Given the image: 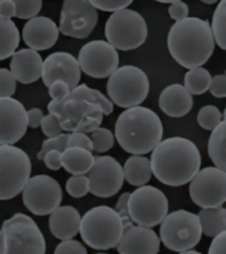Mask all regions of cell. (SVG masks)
<instances>
[{"label": "cell", "instance_id": "24", "mask_svg": "<svg viewBox=\"0 0 226 254\" xmlns=\"http://www.w3.org/2000/svg\"><path fill=\"white\" fill-rule=\"evenodd\" d=\"M94 155L91 151L70 147L61 152V166L71 176L86 175L94 163Z\"/></svg>", "mask_w": 226, "mask_h": 254}, {"label": "cell", "instance_id": "6", "mask_svg": "<svg viewBox=\"0 0 226 254\" xmlns=\"http://www.w3.org/2000/svg\"><path fill=\"white\" fill-rule=\"evenodd\" d=\"M43 232L28 214L16 213L0 228V254H45Z\"/></svg>", "mask_w": 226, "mask_h": 254}, {"label": "cell", "instance_id": "1", "mask_svg": "<svg viewBox=\"0 0 226 254\" xmlns=\"http://www.w3.org/2000/svg\"><path fill=\"white\" fill-rule=\"evenodd\" d=\"M48 111L58 119L62 131L91 134L101 127L103 117L114 111V105L101 91L82 83L61 101H51Z\"/></svg>", "mask_w": 226, "mask_h": 254}, {"label": "cell", "instance_id": "29", "mask_svg": "<svg viewBox=\"0 0 226 254\" xmlns=\"http://www.w3.org/2000/svg\"><path fill=\"white\" fill-rule=\"evenodd\" d=\"M210 81H212V75L209 70H206L202 66L194 67L185 73L182 86L189 91L190 95H200L209 90Z\"/></svg>", "mask_w": 226, "mask_h": 254}, {"label": "cell", "instance_id": "33", "mask_svg": "<svg viewBox=\"0 0 226 254\" xmlns=\"http://www.w3.org/2000/svg\"><path fill=\"white\" fill-rule=\"evenodd\" d=\"M16 7L15 17L21 20H31L39 15L43 8L41 0H13Z\"/></svg>", "mask_w": 226, "mask_h": 254}, {"label": "cell", "instance_id": "9", "mask_svg": "<svg viewBox=\"0 0 226 254\" xmlns=\"http://www.w3.org/2000/svg\"><path fill=\"white\" fill-rule=\"evenodd\" d=\"M107 43L116 51H134L146 43L148 27L144 17L130 8L114 12L105 25Z\"/></svg>", "mask_w": 226, "mask_h": 254}, {"label": "cell", "instance_id": "14", "mask_svg": "<svg viewBox=\"0 0 226 254\" xmlns=\"http://www.w3.org/2000/svg\"><path fill=\"white\" fill-rule=\"evenodd\" d=\"M77 61L89 77L109 78L119 67V53L105 40H93L81 48Z\"/></svg>", "mask_w": 226, "mask_h": 254}, {"label": "cell", "instance_id": "44", "mask_svg": "<svg viewBox=\"0 0 226 254\" xmlns=\"http://www.w3.org/2000/svg\"><path fill=\"white\" fill-rule=\"evenodd\" d=\"M48 91H49V95H51L52 101H61L66 95H69V93L71 91V89L69 87L66 82L63 81H56L48 87Z\"/></svg>", "mask_w": 226, "mask_h": 254}, {"label": "cell", "instance_id": "31", "mask_svg": "<svg viewBox=\"0 0 226 254\" xmlns=\"http://www.w3.org/2000/svg\"><path fill=\"white\" fill-rule=\"evenodd\" d=\"M222 121H225L224 115L220 109L213 105H206L201 107L197 114V123L204 130L213 131Z\"/></svg>", "mask_w": 226, "mask_h": 254}, {"label": "cell", "instance_id": "34", "mask_svg": "<svg viewBox=\"0 0 226 254\" xmlns=\"http://www.w3.org/2000/svg\"><path fill=\"white\" fill-rule=\"evenodd\" d=\"M66 190L71 197L81 198L89 193V180L86 175H78L67 179Z\"/></svg>", "mask_w": 226, "mask_h": 254}, {"label": "cell", "instance_id": "7", "mask_svg": "<svg viewBox=\"0 0 226 254\" xmlns=\"http://www.w3.org/2000/svg\"><path fill=\"white\" fill-rule=\"evenodd\" d=\"M106 90L113 105L130 109L146 101L150 93V81L140 67L124 65L109 77Z\"/></svg>", "mask_w": 226, "mask_h": 254}, {"label": "cell", "instance_id": "10", "mask_svg": "<svg viewBox=\"0 0 226 254\" xmlns=\"http://www.w3.org/2000/svg\"><path fill=\"white\" fill-rule=\"evenodd\" d=\"M31 172V159L25 151L16 146H0V201L21 193Z\"/></svg>", "mask_w": 226, "mask_h": 254}, {"label": "cell", "instance_id": "4", "mask_svg": "<svg viewBox=\"0 0 226 254\" xmlns=\"http://www.w3.org/2000/svg\"><path fill=\"white\" fill-rule=\"evenodd\" d=\"M162 119L148 107L126 109L115 122L114 139L120 148L131 155L144 156L152 152L163 139Z\"/></svg>", "mask_w": 226, "mask_h": 254}, {"label": "cell", "instance_id": "13", "mask_svg": "<svg viewBox=\"0 0 226 254\" xmlns=\"http://www.w3.org/2000/svg\"><path fill=\"white\" fill-rule=\"evenodd\" d=\"M189 196L201 209L221 208L226 201V172L205 167L189 182Z\"/></svg>", "mask_w": 226, "mask_h": 254}, {"label": "cell", "instance_id": "48", "mask_svg": "<svg viewBox=\"0 0 226 254\" xmlns=\"http://www.w3.org/2000/svg\"><path fill=\"white\" fill-rule=\"evenodd\" d=\"M16 7L13 0H0V16L4 19H9L15 17Z\"/></svg>", "mask_w": 226, "mask_h": 254}, {"label": "cell", "instance_id": "18", "mask_svg": "<svg viewBox=\"0 0 226 254\" xmlns=\"http://www.w3.org/2000/svg\"><path fill=\"white\" fill-rule=\"evenodd\" d=\"M44 85L49 87L56 81H63L71 90L79 85L81 69L74 56L67 52H55L43 61Z\"/></svg>", "mask_w": 226, "mask_h": 254}, {"label": "cell", "instance_id": "35", "mask_svg": "<svg viewBox=\"0 0 226 254\" xmlns=\"http://www.w3.org/2000/svg\"><path fill=\"white\" fill-rule=\"evenodd\" d=\"M67 135L69 134H59L55 138H48L47 140H44L43 144H41V150L37 154V159L39 160H43L44 155L49 152V151H58V152H63L65 148H66V140Z\"/></svg>", "mask_w": 226, "mask_h": 254}, {"label": "cell", "instance_id": "41", "mask_svg": "<svg viewBox=\"0 0 226 254\" xmlns=\"http://www.w3.org/2000/svg\"><path fill=\"white\" fill-rule=\"evenodd\" d=\"M70 147H77V148L93 151L90 136L87 134H83V132H70V134L67 135L66 148H70Z\"/></svg>", "mask_w": 226, "mask_h": 254}, {"label": "cell", "instance_id": "37", "mask_svg": "<svg viewBox=\"0 0 226 254\" xmlns=\"http://www.w3.org/2000/svg\"><path fill=\"white\" fill-rule=\"evenodd\" d=\"M93 7L97 11H103V12H118L122 9H126L131 5L132 0H89Z\"/></svg>", "mask_w": 226, "mask_h": 254}, {"label": "cell", "instance_id": "46", "mask_svg": "<svg viewBox=\"0 0 226 254\" xmlns=\"http://www.w3.org/2000/svg\"><path fill=\"white\" fill-rule=\"evenodd\" d=\"M226 252V232H222L213 237V241L209 246L208 254H225Z\"/></svg>", "mask_w": 226, "mask_h": 254}, {"label": "cell", "instance_id": "50", "mask_svg": "<svg viewBox=\"0 0 226 254\" xmlns=\"http://www.w3.org/2000/svg\"><path fill=\"white\" fill-rule=\"evenodd\" d=\"M95 254H107V253H99V252H98V253H95Z\"/></svg>", "mask_w": 226, "mask_h": 254}, {"label": "cell", "instance_id": "17", "mask_svg": "<svg viewBox=\"0 0 226 254\" xmlns=\"http://www.w3.org/2000/svg\"><path fill=\"white\" fill-rule=\"evenodd\" d=\"M28 128L27 110L15 98H0V146H15Z\"/></svg>", "mask_w": 226, "mask_h": 254}, {"label": "cell", "instance_id": "11", "mask_svg": "<svg viewBox=\"0 0 226 254\" xmlns=\"http://www.w3.org/2000/svg\"><path fill=\"white\" fill-rule=\"evenodd\" d=\"M168 198L154 186L138 187L128 197V214L132 224L143 228L160 225L168 214Z\"/></svg>", "mask_w": 226, "mask_h": 254}, {"label": "cell", "instance_id": "38", "mask_svg": "<svg viewBox=\"0 0 226 254\" xmlns=\"http://www.w3.org/2000/svg\"><path fill=\"white\" fill-rule=\"evenodd\" d=\"M128 197H130V193L126 192V193H122L119 196L118 201H116V205H115V212L118 213V216L122 220L123 228L127 229V228H131L134 225L132 221H131L130 214H128Z\"/></svg>", "mask_w": 226, "mask_h": 254}, {"label": "cell", "instance_id": "25", "mask_svg": "<svg viewBox=\"0 0 226 254\" xmlns=\"http://www.w3.org/2000/svg\"><path fill=\"white\" fill-rule=\"evenodd\" d=\"M123 168V178L130 186L143 187L151 180L150 159L140 155H131L127 159Z\"/></svg>", "mask_w": 226, "mask_h": 254}, {"label": "cell", "instance_id": "30", "mask_svg": "<svg viewBox=\"0 0 226 254\" xmlns=\"http://www.w3.org/2000/svg\"><path fill=\"white\" fill-rule=\"evenodd\" d=\"M214 44H217L222 51L226 49V1L221 0L212 17V24H209Z\"/></svg>", "mask_w": 226, "mask_h": 254}, {"label": "cell", "instance_id": "19", "mask_svg": "<svg viewBox=\"0 0 226 254\" xmlns=\"http://www.w3.org/2000/svg\"><path fill=\"white\" fill-rule=\"evenodd\" d=\"M59 36L57 24L47 16H36L28 20L23 27L21 37L29 49L36 52L47 51L55 47Z\"/></svg>", "mask_w": 226, "mask_h": 254}, {"label": "cell", "instance_id": "16", "mask_svg": "<svg viewBox=\"0 0 226 254\" xmlns=\"http://www.w3.org/2000/svg\"><path fill=\"white\" fill-rule=\"evenodd\" d=\"M87 180L90 193L97 197H111L123 187V168L113 156H98L87 172Z\"/></svg>", "mask_w": 226, "mask_h": 254}, {"label": "cell", "instance_id": "20", "mask_svg": "<svg viewBox=\"0 0 226 254\" xmlns=\"http://www.w3.org/2000/svg\"><path fill=\"white\" fill-rule=\"evenodd\" d=\"M116 250L119 254H158L160 240L154 229L132 225L124 229Z\"/></svg>", "mask_w": 226, "mask_h": 254}, {"label": "cell", "instance_id": "27", "mask_svg": "<svg viewBox=\"0 0 226 254\" xmlns=\"http://www.w3.org/2000/svg\"><path fill=\"white\" fill-rule=\"evenodd\" d=\"M20 44V32L16 24L0 16V61L12 57Z\"/></svg>", "mask_w": 226, "mask_h": 254}, {"label": "cell", "instance_id": "39", "mask_svg": "<svg viewBox=\"0 0 226 254\" xmlns=\"http://www.w3.org/2000/svg\"><path fill=\"white\" fill-rule=\"evenodd\" d=\"M40 128L43 131V134L47 136V138H55L57 135L62 134V130H61V126H59L58 119L53 117L52 114L44 115L43 121H41V125H40Z\"/></svg>", "mask_w": 226, "mask_h": 254}, {"label": "cell", "instance_id": "36", "mask_svg": "<svg viewBox=\"0 0 226 254\" xmlns=\"http://www.w3.org/2000/svg\"><path fill=\"white\" fill-rule=\"evenodd\" d=\"M16 93V79L8 69L0 67V98H12Z\"/></svg>", "mask_w": 226, "mask_h": 254}, {"label": "cell", "instance_id": "2", "mask_svg": "<svg viewBox=\"0 0 226 254\" xmlns=\"http://www.w3.org/2000/svg\"><path fill=\"white\" fill-rule=\"evenodd\" d=\"M151 172L159 182L170 187L185 186L201 170V154L192 140L172 136L160 140L152 150Z\"/></svg>", "mask_w": 226, "mask_h": 254}, {"label": "cell", "instance_id": "49", "mask_svg": "<svg viewBox=\"0 0 226 254\" xmlns=\"http://www.w3.org/2000/svg\"><path fill=\"white\" fill-rule=\"evenodd\" d=\"M178 254H202L200 253V252H197V250H186V252H181V253H178Z\"/></svg>", "mask_w": 226, "mask_h": 254}, {"label": "cell", "instance_id": "8", "mask_svg": "<svg viewBox=\"0 0 226 254\" xmlns=\"http://www.w3.org/2000/svg\"><path fill=\"white\" fill-rule=\"evenodd\" d=\"M159 240L167 249L181 253L192 250L201 241V226L197 214L185 209L170 212L160 222Z\"/></svg>", "mask_w": 226, "mask_h": 254}, {"label": "cell", "instance_id": "5", "mask_svg": "<svg viewBox=\"0 0 226 254\" xmlns=\"http://www.w3.org/2000/svg\"><path fill=\"white\" fill-rule=\"evenodd\" d=\"M78 232L89 248L107 250L116 248L124 228L114 208L98 205L87 210L81 217Z\"/></svg>", "mask_w": 226, "mask_h": 254}, {"label": "cell", "instance_id": "22", "mask_svg": "<svg viewBox=\"0 0 226 254\" xmlns=\"http://www.w3.org/2000/svg\"><path fill=\"white\" fill-rule=\"evenodd\" d=\"M159 107L170 118H182L192 110L193 97L180 83H172L162 91Z\"/></svg>", "mask_w": 226, "mask_h": 254}, {"label": "cell", "instance_id": "43", "mask_svg": "<svg viewBox=\"0 0 226 254\" xmlns=\"http://www.w3.org/2000/svg\"><path fill=\"white\" fill-rule=\"evenodd\" d=\"M209 91L216 98H225L226 97V75L218 74L212 77L209 85Z\"/></svg>", "mask_w": 226, "mask_h": 254}, {"label": "cell", "instance_id": "21", "mask_svg": "<svg viewBox=\"0 0 226 254\" xmlns=\"http://www.w3.org/2000/svg\"><path fill=\"white\" fill-rule=\"evenodd\" d=\"M43 61L39 52L32 49L16 51L11 57L9 71L16 81L28 85L39 81L43 74Z\"/></svg>", "mask_w": 226, "mask_h": 254}, {"label": "cell", "instance_id": "42", "mask_svg": "<svg viewBox=\"0 0 226 254\" xmlns=\"http://www.w3.org/2000/svg\"><path fill=\"white\" fill-rule=\"evenodd\" d=\"M168 13H170V19H173L174 21H181V20L189 17V7L184 1L174 0V1L170 3Z\"/></svg>", "mask_w": 226, "mask_h": 254}, {"label": "cell", "instance_id": "28", "mask_svg": "<svg viewBox=\"0 0 226 254\" xmlns=\"http://www.w3.org/2000/svg\"><path fill=\"white\" fill-rule=\"evenodd\" d=\"M225 132L226 121H222L210 134L209 142H208V154H209L214 167L226 172Z\"/></svg>", "mask_w": 226, "mask_h": 254}, {"label": "cell", "instance_id": "3", "mask_svg": "<svg viewBox=\"0 0 226 254\" xmlns=\"http://www.w3.org/2000/svg\"><path fill=\"white\" fill-rule=\"evenodd\" d=\"M167 45L174 61L189 70L208 63L216 44L209 21L200 17H186L170 27Z\"/></svg>", "mask_w": 226, "mask_h": 254}, {"label": "cell", "instance_id": "12", "mask_svg": "<svg viewBox=\"0 0 226 254\" xmlns=\"http://www.w3.org/2000/svg\"><path fill=\"white\" fill-rule=\"evenodd\" d=\"M23 204L36 216H47L61 205L62 190L49 175H36L28 179L21 190Z\"/></svg>", "mask_w": 226, "mask_h": 254}, {"label": "cell", "instance_id": "45", "mask_svg": "<svg viewBox=\"0 0 226 254\" xmlns=\"http://www.w3.org/2000/svg\"><path fill=\"white\" fill-rule=\"evenodd\" d=\"M43 162L52 171H58L62 168V166H61V152H58V151H49V152H47V154L44 155Z\"/></svg>", "mask_w": 226, "mask_h": 254}, {"label": "cell", "instance_id": "47", "mask_svg": "<svg viewBox=\"0 0 226 254\" xmlns=\"http://www.w3.org/2000/svg\"><path fill=\"white\" fill-rule=\"evenodd\" d=\"M44 118V113L39 107H33L31 110L27 111V122L28 127L31 128H37L41 125V121Z\"/></svg>", "mask_w": 226, "mask_h": 254}, {"label": "cell", "instance_id": "26", "mask_svg": "<svg viewBox=\"0 0 226 254\" xmlns=\"http://www.w3.org/2000/svg\"><path fill=\"white\" fill-rule=\"evenodd\" d=\"M197 217L201 226V233L208 237H216L222 232H226V209L224 206L201 209Z\"/></svg>", "mask_w": 226, "mask_h": 254}, {"label": "cell", "instance_id": "40", "mask_svg": "<svg viewBox=\"0 0 226 254\" xmlns=\"http://www.w3.org/2000/svg\"><path fill=\"white\" fill-rule=\"evenodd\" d=\"M53 254H87V250L77 240H66L59 242Z\"/></svg>", "mask_w": 226, "mask_h": 254}, {"label": "cell", "instance_id": "15", "mask_svg": "<svg viewBox=\"0 0 226 254\" xmlns=\"http://www.w3.org/2000/svg\"><path fill=\"white\" fill-rule=\"evenodd\" d=\"M98 23V11L89 0L63 1L59 17V33L73 39H86Z\"/></svg>", "mask_w": 226, "mask_h": 254}, {"label": "cell", "instance_id": "32", "mask_svg": "<svg viewBox=\"0 0 226 254\" xmlns=\"http://www.w3.org/2000/svg\"><path fill=\"white\" fill-rule=\"evenodd\" d=\"M91 146H93V151L102 154L106 151L111 150L114 147V134L111 132L109 128L105 127H98L97 130H94L90 135Z\"/></svg>", "mask_w": 226, "mask_h": 254}, {"label": "cell", "instance_id": "23", "mask_svg": "<svg viewBox=\"0 0 226 254\" xmlns=\"http://www.w3.org/2000/svg\"><path fill=\"white\" fill-rule=\"evenodd\" d=\"M81 214L74 206L59 205L49 216V230L61 241L73 240L78 234Z\"/></svg>", "mask_w": 226, "mask_h": 254}]
</instances>
